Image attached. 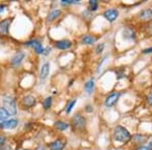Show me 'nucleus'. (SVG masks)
Segmentation results:
<instances>
[{"label":"nucleus","instance_id":"nucleus-6","mask_svg":"<svg viewBox=\"0 0 152 150\" xmlns=\"http://www.w3.org/2000/svg\"><path fill=\"white\" fill-rule=\"evenodd\" d=\"M13 18H6L0 21V35L7 36L9 34V28Z\"/></svg>","mask_w":152,"mask_h":150},{"label":"nucleus","instance_id":"nucleus-5","mask_svg":"<svg viewBox=\"0 0 152 150\" xmlns=\"http://www.w3.org/2000/svg\"><path fill=\"white\" fill-rule=\"evenodd\" d=\"M121 93L120 92H113L110 95H107V98L104 100V105L107 108H112L114 107V105H116V102L119 100Z\"/></svg>","mask_w":152,"mask_h":150},{"label":"nucleus","instance_id":"nucleus-11","mask_svg":"<svg viewBox=\"0 0 152 150\" xmlns=\"http://www.w3.org/2000/svg\"><path fill=\"white\" fill-rule=\"evenodd\" d=\"M24 57H26V54L24 52H21V51H19L15 54V55L12 57L11 59V65L13 66V67H18L21 64V62L23 61Z\"/></svg>","mask_w":152,"mask_h":150},{"label":"nucleus","instance_id":"nucleus-16","mask_svg":"<svg viewBox=\"0 0 152 150\" xmlns=\"http://www.w3.org/2000/svg\"><path fill=\"white\" fill-rule=\"evenodd\" d=\"M84 89H85V92L87 93V94H91L92 91H94V79H90L88 80L86 83L84 84Z\"/></svg>","mask_w":152,"mask_h":150},{"label":"nucleus","instance_id":"nucleus-12","mask_svg":"<svg viewBox=\"0 0 152 150\" xmlns=\"http://www.w3.org/2000/svg\"><path fill=\"white\" fill-rule=\"evenodd\" d=\"M56 48L59 49V50H67V49H70L71 46H72V43L69 40H61L56 42L55 44Z\"/></svg>","mask_w":152,"mask_h":150},{"label":"nucleus","instance_id":"nucleus-2","mask_svg":"<svg viewBox=\"0 0 152 150\" xmlns=\"http://www.w3.org/2000/svg\"><path fill=\"white\" fill-rule=\"evenodd\" d=\"M3 104V109L11 116H15L18 113V108H16V102L12 97H5L2 100Z\"/></svg>","mask_w":152,"mask_h":150},{"label":"nucleus","instance_id":"nucleus-8","mask_svg":"<svg viewBox=\"0 0 152 150\" xmlns=\"http://www.w3.org/2000/svg\"><path fill=\"white\" fill-rule=\"evenodd\" d=\"M66 146V141L62 139H57L55 141L51 142L49 145V148L50 150H64Z\"/></svg>","mask_w":152,"mask_h":150},{"label":"nucleus","instance_id":"nucleus-14","mask_svg":"<svg viewBox=\"0 0 152 150\" xmlns=\"http://www.w3.org/2000/svg\"><path fill=\"white\" fill-rule=\"evenodd\" d=\"M49 72H50V63L46 62L45 64H43L41 68V72H40V78L42 80L46 79L49 75Z\"/></svg>","mask_w":152,"mask_h":150},{"label":"nucleus","instance_id":"nucleus-17","mask_svg":"<svg viewBox=\"0 0 152 150\" xmlns=\"http://www.w3.org/2000/svg\"><path fill=\"white\" fill-rule=\"evenodd\" d=\"M55 128L57 130H59V131H65V130H67L68 128H69V124L63 121H56Z\"/></svg>","mask_w":152,"mask_h":150},{"label":"nucleus","instance_id":"nucleus-24","mask_svg":"<svg viewBox=\"0 0 152 150\" xmlns=\"http://www.w3.org/2000/svg\"><path fill=\"white\" fill-rule=\"evenodd\" d=\"M133 140L135 142H140V143H143V142L146 141V137L143 136V135H135L133 137Z\"/></svg>","mask_w":152,"mask_h":150},{"label":"nucleus","instance_id":"nucleus-9","mask_svg":"<svg viewBox=\"0 0 152 150\" xmlns=\"http://www.w3.org/2000/svg\"><path fill=\"white\" fill-rule=\"evenodd\" d=\"M21 104H23L24 108H33L34 105L37 104V100L34 95L28 94V95H26V97H23Z\"/></svg>","mask_w":152,"mask_h":150},{"label":"nucleus","instance_id":"nucleus-27","mask_svg":"<svg viewBox=\"0 0 152 150\" xmlns=\"http://www.w3.org/2000/svg\"><path fill=\"white\" fill-rule=\"evenodd\" d=\"M5 142H6V138L4 136H0V149L5 145Z\"/></svg>","mask_w":152,"mask_h":150},{"label":"nucleus","instance_id":"nucleus-18","mask_svg":"<svg viewBox=\"0 0 152 150\" xmlns=\"http://www.w3.org/2000/svg\"><path fill=\"white\" fill-rule=\"evenodd\" d=\"M123 37L126 40H134L135 39V31L132 29H126L123 33Z\"/></svg>","mask_w":152,"mask_h":150},{"label":"nucleus","instance_id":"nucleus-10","mask_svg":"<svg viewBox=\"0 0 152 150\" xmlns=\"http://www.w3.org/2000/svg\"><path fill=\"white\" fill-rule=\"evenodd\" d=\"M18 120L10 119L0 123V128H2V129H15L18 127Z\"/></svg>","mask_w":152,"mask_h":150},{"label":"nucleus","instance_id":"nucleus-20","mask_svg":"<svg viewBox=\"0 0 152 150\" xmlns=\"http://www.w3.org/2000/svg\"><path fill=\"white\" fill-rule=\"evenodd\" d=\"M141 18L143 19H151L152 18V10L151 9H144L140 13Z\"/></svg>","mask_w":152,"mask_h":150},{"label":"nucleus","instance_id":"nucleus-1","mask_svg":"<svg viewBox=\"0 0 152 150\" xmlns=\"http://www.w3.org/2000/svg\"><path fill=\"white\" fill-rule=\"evenodd\" d=\"M114 139L116 141L126 143V142H128L131 139V134L123 126H117L114 130Z\"/></svg>","mask_w":152,"mask_h":150},{"label":"nucleus","instance_id":"nucleus-19","mask_svg":"<svg viewBox=\"0 0 152 150\" xmlns=\"http://www.w3.org/2000/svg\"><path fill=\"white\" fill-rule=\"evenodd\" d=\"M52 104H53V97H48L44 100L43 102V108L45 110H49L51 107H52Z\"/></svg>","mask_w":152,"mask_h":150},{"label":"nucleus","instance_id":"nucleus-26","mask_svg":"<svg viewBox=\"0 0 152 150\" xmlns=\"http://www.w3.org/2000/svg\"><path fill=\"white\" fill-rule=\"evenodd\" d=\"M104 44L102 43V44H99V45L96 46V48H95V52H96L97 54H100L102 51H104Z\"/></svg>","mask_w":152,"mask_h":150},{"label":"nucleus","instance_id":"nucleus-28","mask_svg":"<svg viewBox=\"0 0 152 150\" xmlns=\"http://www.w3.org/2000/svg\"><path fill=\"white\" fill-rule=\"evenodd\" d=\"M137 150H151V147L150 146H141Z\"/></svg>","mask_w":152,"mask_h":150},{"label":"nucleus","instance_id":"nucleus-4","mask_svg":"<svg viewBox=\"0 0 152 150\" xmlns=\"http://www.w3.org/2000/svg\"><path fill=\"white\" fill-rule=\"evenodd\" d=\"M24 45L35 49V52L37 54H44V51H45V48L43 47V44H42V42L39 40V39H33V40L24 43Z\"/></svg>","mask_w":152,"mask_h":150},{"label":"nucleus","instance_id":"nucleus-15","mask_svg":"<svg viewBox=\"0 0 152 150\" xmlns=\"http://www.w3.org/2000/svg\"><path fill=\"white\" fill-rule=\"evenodd\" d=\"M94 42H96V38L91 35H85L81 39V43L84 45H92L94 44Z\"/></svg>","mask_w":152,"mask_h":150},{"label":"nucleus","instance_id":"nucleus-30","mask_svg":"<svg viewBox=\"0 0 152 150\" xmlns=\"http://www.w3.org/2000/svg\"><path fill=\"white\" fill-rule=\"evenodd\" d=\"M51 51H52V48H51V47H48V48L46 49V51H44V55H47V54L49 52H51Z\"/></svg>","mask_w":152,"mask_h":150},{"label":"nucleus","instance_id":"nucleus-32","mask_svg":"<svg viewBox=\"0 0 152 150\" xmlns=\"http://www.w3.org/2000/svg\"><path fill=\"white\" fill-rule=\"evenodd\" d=\"M92 108H91V105H86V110L87 112H92Z\"/></svg>","mask_w":152,"mask_h":150},{"label":"nucleus","instance_id":"nucleus-3","mask_svg":"<svg viewBox=\"0 0 152 150\" xmlns=\"http://www.w3.org/2000/svg\"><path fill=\"white\" fill-rule=\"evenodd\" d=\"M71 123H72V126L74 129L80 130V131H82L86 127V119L80 114H76L73 116L71 119Z\"/></svg>","mask_w":152,"mask_h":150},{"label":"nucleus","instance_id":"nucleus-29","mask_svg":"<svg viewBox=\"0 0 152 150\" xmlns=\"http://www.w3.org/2000/svg\"><path fill=\"white\" fill-rule=\"evenodd\" d=\"M147 102H148V104L152 105V93H150V94L148 95V97H147Z\"/></svg>","mask_w":152,"mask_h":150},{"label":"nucleus","instance_id":"nucleus-22","mask_svg":"<svg viewBox=\"0 0 152 150\" xmlns=\"http://www.w3.org/2000/svg\"><path fill=\"white\" fill-rule=\"evenodd\" d=\"M9 114L6 112L3 108H0V121L3 122V121H6V119L8 118Z\"/></svg>","mask_w":152,"mask_h":150},{"label":"nucleus","instance_id":"nucleus-7","mask_svg":"<svg viewBox=\"0 0 152 150\" xmlns=\"http://www.w3.org/2000/svg\"><path fill=\"white\" fill-rule=\"evenodd\" d=\"M118 16H119V11L115 8L107 9V10H105L104 12V18L107 19V21H110V23H113V21L116 20L118 18Z\"/></svg>","mask_w":152,"mask_h":150},{"label":"nucleus","instance_id":"nucleus-13","mask_svg":"<svg viewBox=\"0 0 152 150\" xmlns=\"http://www.w3.org/2000/svg\"><path fill=\"white\" fill-rule=\"evenodd\" d=\"M61 13H62V11L60 9H53V10H51L47 16V23H52V21L56 20L61 15Z\"/></svg>","mask_w":152,"mask_h":150},{"label":"nucleus","instance_id":"nucleus-25","mask_svg":"<svg viewBox=\"0 0 152 150\" xmlns=\"http://www.w3.org/2000/svg\"><path fill=\"white\" fill-rule=\"evenodd\" d=\"M80 3L79 0H62L61 4H64V5H69V4H78Z\"/></svg>","mask_w":152,"mask_h":150},{"label":"nucleus","instance_id":"nucleus-21","mask_svg":"<svg viewBox=\"0 0 152 150\" xmlns=\"http://www.w3.org/2000/svg\"><path fill=\"white\" fill-rule=\"evenodd\" d=\"M97 8H99V2H97L96 0H90L89 6H88L89 11H96Z\"/></svg>","mask_w":152,"mask_h":150},{"label":"nucleus","instance_id":"nucleus-31","mask_svg":"<svg viewBox=\"0 0 152 150\" xmlns=\"http://www.w3.org/2000/svg\"><path fill=\"white\" fill-rule=\"evenodd\" d=\"M143 53H144V54L152 53V47H151V48H148V49H146V50H144V51H143Z\"/></svg>","mask_w":152,"mask_h":150},{"label":"nucleus","instance_id":"nucleus-23","mask_svg":"<svg viewBox=\"0 0 152 150\" xmlns=\"http://www.w3.org/2000/svg\"><path fill=\"white\" fill-rule=\"evenodd\" d=\"M76 102H77V100H71L69 104L67 105V107H66V110H65V112L67 113V114H70L71 110H72V109L74 108V105H76Z\"/></svg>","mask_w":152,"mask_h":150}]
</instances>
